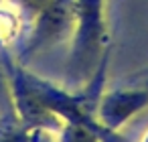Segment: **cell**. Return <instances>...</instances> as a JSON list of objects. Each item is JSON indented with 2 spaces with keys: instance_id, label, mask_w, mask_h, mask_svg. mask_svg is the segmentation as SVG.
Wrapping results in <instances>:
<instances>
[{
  "instance_id": "cell-1",
  "label": "cell",
  "mask_w": 148,
  "mask_h": 142,
  "mask_svg": "<svg viewBox=\"0 0 148 142\" xmlns=\"http://www.w3.org/2000/svg\"><path fill=\"white\" fill-rule=\"evenodd\" d=\"M108 0H75V27H73V53L69 75L73 81H89L99 65L108 61Z\"/></svg>"
},
{
  "instance_id": "cell-2",
  "label": "cell",
  "mask_w": 148,
  "mask_h": 142,
  "mask_svg": "<svg viewBox=\"0 0 148 142\" xmlns=\"http://www.w3.org/2000/svg\"><path fill=\"white\" fill-rule=\"evenodd\" d=\"M148 108V89L142 85L124 83L122 87H114L99 95L95 118L97 122L112 132H118L124 124H128L134 116Z\"/></svg>"
},
{
  "instance_id": "cell-3",
  "label": "cell",
  "mask_w": 148,
  "mask_h": 142,
  "mask_svg": "<svg viewBox=\"0 0 148 142\" xmlns=\"http://www.w3.org/2000/svg\"><path fill=\"white\" fill-rule=\"evenodd\" d=\"M16 31V21L8 12H0V41H6L14 35Z\"/></svg>"
},
{
  "instance_id": "cell-4",
  "label": "cell",
  "mask_w": 148,
  "mask_h": 142,
  "mask_svg": "<svg viewBox=\"0 0 148 142\" xmlns=\"http://www.w3.org/2000/svg\"><path fill=\"white\" fill-rule=\"evenodd\" d=\"M122 83H132V85H142V87H146L148 89V67H144V69H138V71H134L132 75H128Z\"/></svg>"
},
{
  "instance_id": "cell-5",
  "label": "cell",
  "mask_w": 148,
  "mask_h": 142,
  "mask_svg": "<svg viewBox=\"0 0 148 142\" xmlns=\"http://www.w3.org/2000/svg\"><path fill=\"white\" fill-rule=\"evenodd\" d=\"M25 2H27V4H29L31 8H35V10L39 12V10H41L43 6H47V4L51 2V0H25Z\"/></svg>"
},
{
  "instance_id": "cell-6",
  "label": "cell",
  "mask_w": 148,
  "mask_h": 142,
  "mask_svg": "<svg viewBox=\"0 0 148 142\" xmlns=\"http://www.w3.org/2000/svg\"><path fill=\"white\" fill-rule=\"evenodd\" d=\"M140 142H148V130L144 132V136H142V140H140Z\"/></svg>"
},
{
  "instance_id": "cell-7",
  "label": "cell",
  "mask_w": 148,
  "mask_h": 142,
  "mask_svg": "<svg viewBox=\"0 0 148 142\" xmlns=\"http://www.w3.org/2000/svg\"><path fill=\"white\" fill-rule=\"evenodd\" d=\"M124 142H126V140H124Z\"/></svg>"
}]
</instances>
